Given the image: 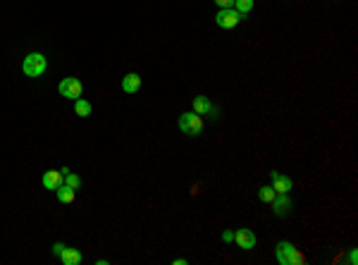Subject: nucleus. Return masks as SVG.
Instances as JSON below:
<instances>
[{"label":"nucleus","mask_w":358,"mask_h":265,"mask_svg":"<svg viewBox=\"0 0 358 265\" xmlns=\"http://www.w3.org/2000/svg\"><path fill=\"white\" fill-rule=\"evenodd\" d=\"M270 205H273V213L277 218H287L289 211H291V198H289V194H277Z\"/></svg>","instance_id":"nucleus-8"},{"label":"nucleus","mask_w":358,"mask_h":265,"mask_svg":"<svg viewBox=\"0 0 358 265\" xmlns=\"http://www.w3.org/2000/svg\"><path fill=\"white\" fill-rule=\"evenodd\" d=\"M242 19H244V17L239 15L234 8H225V10H220L218 15H215V24H218L220 29H236Z\"/></svg>","instance_id":"nucleus-4"},{"label":"nucleus","mask_w":358,"mask_h":265,"mask_svg":"<svg viewBox=\"0 0 358 265\" xmlns=\"http://www.w3.org/2000/svg\"><path fill=\"white\" fill-rule=\"evenodd\" d=\"M234 10L242 17H246L251 10H253V0H234Z\"/></svg>","instance_id":"nucleus-17"},{"label":"nucleus","mask_w":358,"mask_h":265,"mask_svg":"<svg viewBox=\"0 0 358 265\" xmlns=\"http://www.w3.org/2000/svg\"><path fill=\"white\" fill-rule=\"evenodd\" d=\"M222 242H225V244L234 242V232H232V229H225V232H222Z\"/></svg>","instance_id":"nucleus-19"},{"label":"nucleus","mask_w":358,"mask_h":265,"mask_svg":"<svg viewBox=\"0 0 358 265\" xmlns=\"http://www.w3.org/2000/svg\"><path fill=\"white\" fill-rule=\"evenodd\" d=\"M275 258H277L280 265H304L306 263V256L296 249L291 242L277 244V246H275Z\"/></svg>","instance_id":"nucleus-1"},{"label":"nucleus","mask_w":358,"mask_h":265,"mask_svg":"<svg viewBox=\"0 0 358 265\" xmlns=\"http://www.w3.org/2000/svg\"><path fill=\"white\" fill-rule=\"evenodd\" d=\"M63 249H65V244H60V242H57V244H55V246H53V253H55V256H60V253H63Z\"/></svg>","instance_id":"nucleus-20"},{"label":"nucleus","mask_w":358,"mask_h":265,"mask_svg":"<svg viewBox=\"0 0 358 265\" xmlns=\"http://www.w3.org/2000/svg\"><path fill=\"white\" fill-rule=\"evenodd\" d=\"M203 127H205L203 125V117L196 115L194 110L179 115V129H182V134H187V136H201Z\"/></svg>","instance_id":"nucleus-3"},{"label":"nucleus","mask_w":358,"mask_h":265,"mask_svg":"<svg viewBox=\"0 0 358 265\" xmlns=\"http://www.w3.org/2000/svg\"><path fill=\"white\" fill-rule=\"evenodd\" d=\"M55 194H57V201L65 203V205H70V203H74V198H77V189L67 187V184H60V187L55 189Z\"/></svg>","instance_id":"nucleus-13"},{"label":"nucleus","mask_w":358,"mask_h":265,"mask_svg":"<svg viewBox=\"0 0 358 265\" xmlns=\"http://www.w3.org/2000/svg\"><path fill=\"white\" fill-rule=\"evenodd\" d=\"M215 5H218L220 10H225V8H234V0H213Z\"/></svg>","instance_id":"nucleus-18"},{"label":"nucleus","mask_w":358,"mask_h":265,"mask_svg":"<svg viewBox=\"0 0 358 265\" xmlns=\"http://www.w3.org/2000/svg\"><path fill=\"white\" fill-rule=\"evenodd\" d=\"M194 112H196V115H201V117L203 115L218 117V108H215V105H213L205 96H196V98H194Z\"/></svg>","instance_id":"nucleus-9"},{"label":"nucleus","mask_w":358,"mask_h":265,"mask_svg":"<svg viewBox=\"0 0 358 265\" xmlns=\"http://www.w3.org/2000/svg\"><path fill=\"white\" fill-rule=\"evenodd\" d=\"M351 265H356V249H351V253H349V258H346Z\"/></svg>","instance_id":"nucleus-21"},{"label":"nucleus","mask_w":358,"mask_h":265,"mask_svg":"<svg viewBox=\"0 0 358 265\" xmlns=\"http://www.w3.org/2000/svg\"><path fill=\"white\" fill-rule=\"evenodd\" d=\"M63 172L60 170H48V172H43V177H41V184L46 189H50V191H55V189L63 184Z\"/></svg>","instance_id":"nucleus-10"},{"label":"nucleus","mask_w":358,"mask_h":265,"mask_svg":"<svg viewBox=\"0 0 358 265\" xmlns=\"http://www.w3.org/2000/svg\"><path fill=\"white\" fill-rule=\"evenodd\" d=\"M234 244L242 251H251V249H256L258 239H256V234H253V229L242 227V229H234Z\"/></svg>","instance_id":"nucleus-6"},{"label":"nucleus","mask_w":358,"mask_h":265,"mask_svg":"<svg viewBox=\"0 0 358 265\" xmlns=\"http://www.w3.org/2000/svg\"><path fill=\"white\" fill-rule=\"evenodd\" d=\"M139 89H141V77L136 74V72H129V74L122 77V91H127V94H136Z\"/></svg>","instance_id":"nucleus-11"},{"label":"nucleus","mask_w":358,"mask_h":265,"mask_svg":"<svg viewBox=\"0 0 358 265\" xmlns=\"http://www.w3.org/2000/svg\"><path fill=\"white\" fill-rule=\"evenodd\" d=\"M270 187L275 189V194H289L291 187H294V182L289 180L287 174H282V172H270Z\"/></svg>","instance_id":"nucleus-7"},{"label":"nucleus","mask_w":358,"mask_h":265,"mask_svg":"<svg viewBox=\"0 0 358 265\" xmlns=\"http://www.w3.org/2000/svg\"><path fill=\"white\" fill-rule=\"evenodd\" d=\"M57 91H60V96H65V98L77 101V98H81V94H84V86H81V81H79V79L65 77L63 81H60V86H57Z\"/></svg>","instance_id":"nucleus-5"},{"label":"nucleus","mask_w":358,"mask_h":265,"mask_svg":"<svg viewBox=\"0 0 358 265\" xmlns=\"http://www.w3.org/2000/svg\"><path fill=\"white\" fill-rule=\"evenodd\" d=\"M60 172H63V180H65V184H67V187H72V189H79V187H81V180H79L74 172H70L67 167H63Z\"/></svg>","instance_id":"nucleus-15"},{"label":"nucleus","mask_w":358,"mask_h":265,"mask_svg":"<svg viewBox=\"0 0 358 265\" xmlns=\"http://www.w3.org/2000/svg\"><path fill=\"white\" fill-rule=\"evenodd\" d=\"M91 112H94V105L86 98H77L74 101V115L77 117H91Z\"/></svg>","instance_id":"nucleus-14"},{"label":"nucleus","mask_w":358,"mask_h":265,"mask_svg":"<svg viewBox=\"0 0 358 265\" xmlns=\"http://www.w3.org/2000/svg\"><path fill=\"white\" fill-rule=\"evenodd\" d=\"M48 70V60H46V55H41V53H29L26 57H24V63H22V72L26 74V77H41L43 72Z\"/></svg>","instance_id":"nucleus-2"},{"label":"nucleus","mask_w":358,"mask_h":265,"mask_svg":"<svg viewBox=\"0 0 358 265\" xmlns=\"http://www.w3.org/2000/svg\"><path fill=\"white\" fill-rule=\"evenodd\" d=\"M275 196H277V194H275V189H273V187H267V184L258 189V198H260L263 203H267V205H270V203L275 201Z\"/></svg>","instance_id":"nucleus-16"},{"label":"nucleus","mask_w":358,"mask_h":265,"mask_svg":"<svg viewBox=\"0 0 358 265\" xmlns=\"http://www.w3.org/2000/svg\"><path fill=\"white\" fill-rule=\"evenodd\" d=\"M57 258H60V263H63V265H79V263H81V251L65 246L63 253H60Z\"/></svg>","instance_id":"nucleus-12"}]
</instances>
